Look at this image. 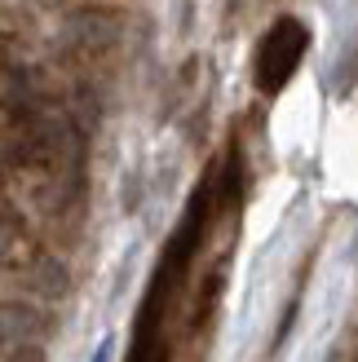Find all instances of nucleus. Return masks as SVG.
<instances>
[{"instance_id": "f257e3e1", "label": "nucleus", "mask_w": 358, "mask_h": 362, "mask_svg": "<svg viewBox=\"0 0 358 362\" xmlns=\"http://www.w3.org/2000/svg\"><path fill=\"white\" fill-rule=\"evenodd\" d=\"M306 49H310V31L301 27L296 18H279V23L265 31L261 49H257V88L261 93H279V88L296 76Z\"/></svg>"}]
</instances>
